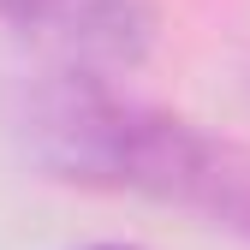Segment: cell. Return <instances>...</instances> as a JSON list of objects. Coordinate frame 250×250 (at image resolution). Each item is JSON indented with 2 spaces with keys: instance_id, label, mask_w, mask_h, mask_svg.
I'll use <instances>...</instances> for the list:
<instances>
[{
  "instance_id": "obj_1",
  "label": "cell",
  "mask_w": 250,
  "mask_h": 250,
  "mask_svg": "<svg viewBox=\"0 0 250 250\" xmlns=\"http://www.w3.org/2000/svg\"><path fill=\"white\" fill-rule=\"evenodd\" d=\"M24 143L54 179L137 191L250 238V155L179 113L113 96L107 78L60 72L42 83L24 107Z\"/></svg>"
},
{
  "instance_id": "obj_2",
  "label": "cell",
  "mask_w": 250,
  "mask_h": 250,
  "mask_svg": "<svg viewBox=\"0 0 250 250\" xmlns=\"http://www.w3.org/2000/svg\"><path fill=\"white\" fill-rule=\"evenodd\" d=\"M0 18L78 78L131 72L155 48L149 0H0Z\"/></svg>"
},
{
  "instance_id": "obj_3",
  "label": "cell",
  "mask_w": 250,
  "mask_h": 250,
  "mask_svg": "<svg viewBox=\"0 0 250 250\" xmlns=\"http://www.w3.org/2000/svg\"><path fill=\"white\" fill-rule=\"evenodd\" d=\"M89 250H131V244H89Z\"/></svg>"
}]
</instances>
